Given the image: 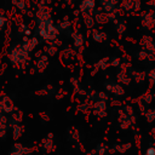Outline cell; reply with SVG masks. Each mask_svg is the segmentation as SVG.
I'll use <instances>...</instances> for the list:
<instances>
[{
	"mask_svg": "<svg viewBox=\"0 0 155 155\" xmlns=\"http://www.w3.org/2000/svg\"><path fill=\"white\" fill-rule=\"evenodd\" d=\"M142 23H143V27L145 28H153L155 25V10H150V11H147L143 17H142Z\"/></svg>",
	"mask_w": 155,
	"mask_h": 155,
	"instance_id": "obj_1",
	"label": "cell"
},
{
	"mask_svg": "<svg viewBox=\"0 0 155 155\" xmlns=\"http://www.w3.org/2000/svg\"><path fill=\"white\" fill-rule=\"evenodd\" d=\"M121 7L122 10L130 12V11H136L140 7V1L139 0H122L121 1Z\"/></svg>",
	"mask_w": 155,
	"mask_h": 155,
	"instance_id": "obj_2",
	"label": "cell"
},
{
	"mask_svg": "<svg viewBox=\"0 0 155 155\" xmlns=\"http://www.w3.org/2000/svg\"><path fill=\"white\" fill-rule=\"evenodd\" d=\"M101 6L107 13H113L116 11V0H101Z\"/></svg>",
	"mask_w": 155,
	"mask_h": 155,
	"instance_id": "obj_3",
	"label": "cell"
},
{
	"mask_svg": "<svg viewBox=\"0 0 155 155\" xmlns=\"http://www.w3.org/2000/svg\"><path fill=\"white\" fill-rule=\"evenodd\" d=\"M80 8L84 12H91L94 8V0H82Z\"/></svg>",
	"mask_w": 155,
	"mask_h": 155,
	"instance_id": "obj_4",
	"label": "cell"
},
{
	"mask_svg": "<svg viewBox=\"0 0 155 155\" xmlns=\"http://www.w3.org/2000/svg\"><path fill=\"white\" fill-rule=\"evenodd\" d=\"M104 33H101V31H94V39L96 40H102L104 38Z\"/></svg>",
	"mask_w": 155,
	"mask_h": 155,
	"instance_id": "obj_5",
	"label": "cell"
},
{
	"mask_svg": "<svg viewBox=\"0 0 155 155\" xmlns=\"http://www.w3.org/2000/svg\"><path fill=\"white\" fill-rule=\"evenodd\" d=\"M4 24H5V18L2 16H0V29H2Z\"/></svg>",
	"mask_w": 155,
	"mask_h": 155,
	"instance_id": "obj_6",
	"label": "cell"
},
{
	"mask_svg": "<svg viewBox=\"0 0 155 155\" xmlns=\"http://www.w3.org/2000/svg\"><path fill=\"white\" fill-rule=\"evenodd\" d=\"M147 154L148 155H155V149H148V151H147Z\"/></svg>",
	"mask_w": 155,
	"mask_h": 155,
	"instance_id": "obj_7",
	"label": "cell"
},
{
	"mask_svg": "<svg viewBox=\"0 0 155 155\" xmlns=\"http://www.w3.org/2000/svg\"><path fill=\"white\" fill-rule=\"evenodd\" d=\"M148 4H149V5L155 10V0H149V1H148Z\"/></svg>",
	"mask_w": 155,
	"mask_h": 155,
	"instance_id": "obj_8",
	"label": "cell"
},
{
	"mask_svg": "<svg viewBox=\"0 0 155 155\" xmlns=\"http://www.w3.org/2000/svg\"><path fill=\"white\" fill-rule=\"evenodd\" d=\"M17 6L21 7V8H24V2H23V1H18V2H17Z\"/></svg>",
	"mask_w": 155,
	"mask_h": 155,
	"instance_id": "obj_9",
	"label": "cell"
}]
</instances>
